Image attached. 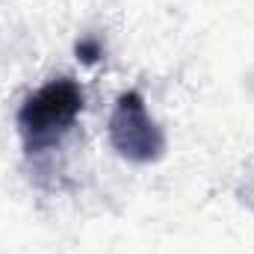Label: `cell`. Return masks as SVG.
I'll list each match as a JSON object with an SVG mask.
<instances>
[{
	"label": "cell",
	"instance_id": "1",
	"mask_svg": "<svg viewBox=\"0 0 254 254\" xmlns=\"http://www.w3.org/2000/svg\"><path fill=\"white\" fill-rule=\"evenodd\" d=\"M83 110V92L74 80H51L39 92H33L18 110V127L30 151L51 145L60 133L74 125Z\"/></svg>",
	"mask_w": 254,
	"mask_h": 254
},
{
	"label": "cell",
	"instance_id": "2",
	"mask_svg": "<svg viewBox=\"0 0 254 254\" xmlns=\"http://www.w3.org/2000/svg\"><path fill=\"white\" fill-rule=\"evenodd\" d=\"M110 139L119 154L136 163L157 160L166 148L163 130L151 122L145 101L139 92H125L116 104V113L110 119Z\"/></svg>",
	"mask_w": 254,
	"mask_h": 254
},
{
	"label": "cell",
	"instance_id": "3",
	"mask_svg": "<svg viewBox=\"0 0 254 254\" xmlns=\"http://www.w3.org/2000/svg\"><path fill=\"white\" fill-rule=\"evenodd\" d=\"M77 54H83V60H86V63H95V60H98V45L83 42V45H77Z\"/></svg>",
	"mask_w": 254,
	"mask_h": 254
}]
</instances>
